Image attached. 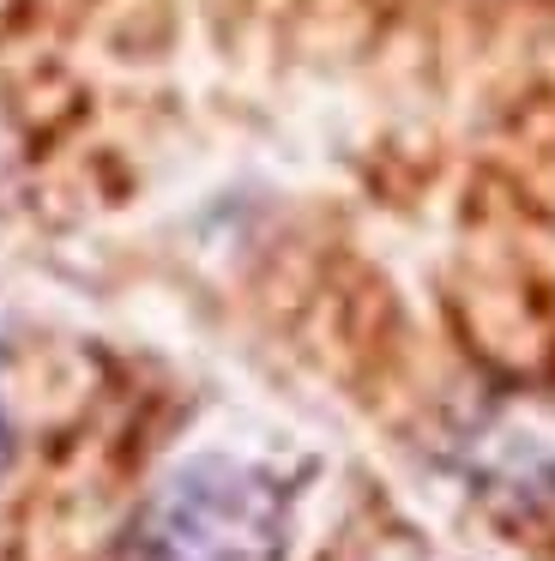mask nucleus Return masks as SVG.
Wrapping results in <instances>:
<instances>
[{
  "label": "nucleus",
  "instance_id": "f257e3e1",
  "mask_svg": "<svg viewBox=\"0 0 555 561\" xmlns=\"http://www.w3.org/2000/svg\"><path fill=\"white\" fill-rule=\"evenodd\" d=\"M284 495L236 459L175 471L133 519L127 561H278Z\"/></svg>",
  "mask_w": 555,
  "mask_h": 561
},
{
  "label": "nucleus",
  "instance_id": "f03ea898",
  "mask_svg": "<svg viewBox=\"0 0 555 561\" xmlns=\"http://www.w3.org/2000/svg\"><path fill=\"white\" fill-rule=\"evenodd\" d=\"M0 453H7V423H0Z\"/></svg>",
  "mask_w": 555,
  "mask_h": 561
}]
</instances>
